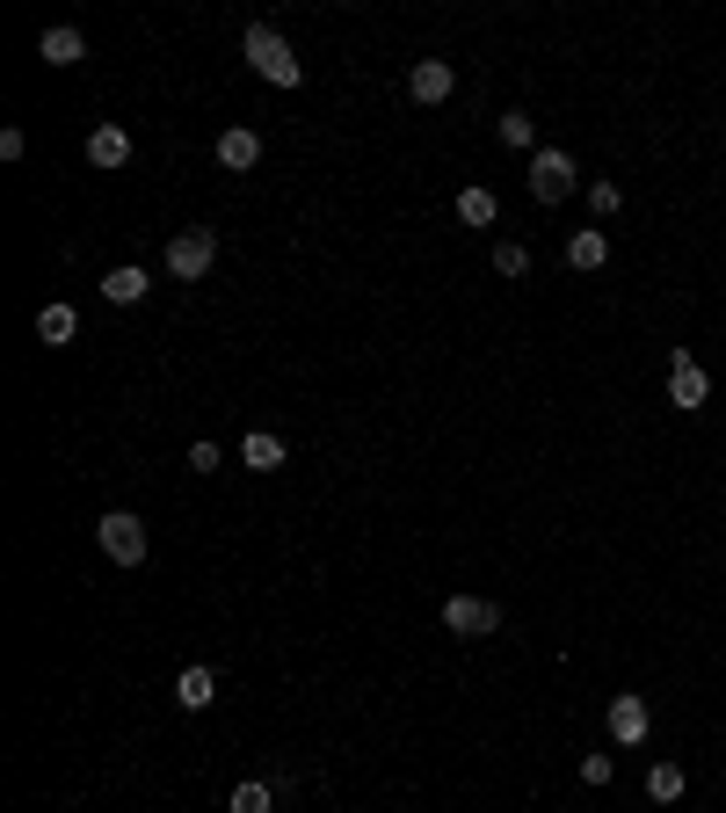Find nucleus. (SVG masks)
Wrapping results in <instances>:
<instances>
[{
    "mask_svg": "<svg viewBox=\"0 0 726 813\" xmlns=\"http://www.w3.org/2000/svg\"><path fill=\"white\" fill-rule=\"evenodd\" d=\"M241 52H247V66H255L269 87H298V73H306V66L291 58V44H284V36L269 30V22H255V30L241 36Z\"/></svg>",
    "mask_w": 726,
    "mask_h": 813,
    "instance_id": "nucleus-1",
    "label": "nucleus"
},
{
    "mask_svg": "<svg viewBox=\"0 0 726 813\" xmlns=\"http://www.w3.org/2000/svg\"><path fill=\"white\" fill-rule=\"evenodd\" d=\"M211 261H218V233H211V225H190V233H174V240H168V277L196 284Z\"/></svg>",
    "mask_w": 726,
    "mask_h": 813,
    "instance_id": "nucleus-2",
    "label": "nucleus"
},
{
    "mask_svg": "<svg viewBox=\"0 0 726 813\" xmlns=\"http://www.w3.org/2000/svg\"><path fill=\"white\" fill-rule=\"evenodd\" d=\"M95 545H103L117 567H139V559H146V523L131 516V509H109V516L95 523Z\"/></svg>",
    "mask_w": 726,
    "mask_h": 813,
    "instance_id": "nucleus-3",
    "label": "nucleus"
},
{
    "mask_svg": "<svg viewBox=\"0 0 726 813\" xmlns=\"http://www.w3.org/2000/svg\"><path fill=\"white\" fill-rule=\"evenodd\" d=\"M567 190H574V160L559 146H537L531 153V196L537 204H567Z\"/></svg>",
    "mask_w": 726,
    "mask_h": 813,
    "instance_id": "nucleus-4",
    "label": "nucleus"
},
{
    "mask_svg": "<svg viewBox=\"0 0 726 813\" xmlns=\"http://www.w3.org/2000/svg\"><path fill=\"white\" fill-rule=\"evenodd\" d=\"M444 624H450V632H466V640H487V632H502V603H487V596H450Z\"/></svg>",
    "mask_w": 726,
    "mask_h": 813,
    "instance_id": "nucleus-5",
    "label": "nucleus"
},
{
    "mask_svg": "<svg viewBox=\"0 0 726 813\" xmlns=\"http://www.w3.org/2000/svg\"><path fill=\"white\" fill-rule=\"evenodd\" d=\"M705 399H712V378H705V371L691 364V356H683V349H675V364H669V407H683V415H697Z\"/></svg>",
    "mask_w": 726,
    "mask_h": 813,
    "instance_id": "nucleus-6",
    "label": "nucleus"
},
{
    "mask_svg": "<svg viewBox=\"0 0 726 813\" xmlns=\"http://www.w3.org/2000/svg\"><path fill=\"white\" fill-rule=\"evenodd\" d=\"M604 719H610V741H618V748H640V741H647V727H654V719H647V697H632V691L610 697Z\"/></svg>",
    "mask_w": 726,
    "mask_h": 813,
    "instance_id": "nucleus-7",
    "label": "nucleus"
},
{
    "mask_svg": "<svg viewBox=\"0 0 726 813\" xmlns=\"http://www.w3.org/2000/svg\"><path fill=\"white\" fill-rule=\"evenodd\" d=\"M450 87H458L450 58H421V66L407 73V95H415V103H450Z\"/></svg>",
    "mask_w": 726,
    "mask_h": 813,
    "instance_id": "nucleus-8",
    "label": "nucleus"
},
{
    "mask_svg": "<svg viewBox=\"0 0 726 813\" xmlns=\"http://www.w3.org/2000/svg\"><path fill=\"white\" fill-rule=\"evenodd\" d=\"M36 58H44V66H81V58H87V36L73 30V22H58V30L36 36Z\"/></svg>",
    "mask_w": 726,
    "mask_h": 813,
    "instance_id": "nucleus-9",
    "label": "nucleus"
},
{
    "mask_svg": "<svg viewBox=\"0 0 726 813\" xmlns=\"http://www.w3.org/2000/svg\"><path fill=\"white\" fill-rule=\"evenodd\" d=\"M174 705H182V712H211V705H218V675H211V668H182Z\"/></svg>",
    "mask_w": 726,
    "mask_h": 813,
    "instance_id": "nucleus-10",
    "label": "nucleus"
},
{
    "mask_svg": "<svg viewBox=\"0 0 726 813\" xmlns=\"http://www.w3.org/2000/svg\"><path fill=\"white\" fill-rule=\"evenodd\" d=\"M255 160H261V139L247 131V124L218 131V168H233V174H241V168H255Z\"/></svg>",
    "mask_w": 726,
    "mask_h": 813,
    "instance_id": "nucleus-11",
    "label": "nucleus"
},
{
    "mask_svg": "<svg viewBox=\"0 0 726 813\" xmlns=\"http://www.w3.org/2000/svg\"><path fill=\"white\" fill-rule=\"evenodd\" d=\"M87 160H95V168H124V160H131V139H124L117 124H95V131H87Z\"/></svg>",
    "mask_w": 726,
    "mask_h": 813,
    "instance_id": "nucleus-12",
    "label": "nucleus"
},
{
    "mask_svg": "<svg viewBox=\"0 0 726 813\" xmlns=\"http://www.w3.org/2000/svg\"><path fill=\"white\" fill-rule=\"evenodd\" d=\"M146 291H153V284H146V269H131V261L103 277V298H109V306H139Z\"/></svg>",
    "mask_w": 726,
    "mask_h": 813,
    "instance_id": "nucleus-13",
    "label": "nucleus"
},
{
    "mask_svg": "<svg viewBox=\"0 0 726 813\" xmlns=\"http://www.w3.org/2000/svg\"><path fill=\"white\" fill-rule=\"evenodd\" d=\"M241 458H247V472H277V466H284V436L255 429V436L241 443Z\"/></svg>",
    "mask_w": 726,
    "mask_h": 813,
    "instance_id": "nucleus-14",
    "label": "nucleus"
},
{
    "mask_svg": "<svg viewBox=\"0 0 726 813\" xmlns=\"http://www.w3.org/2000/svg\"><path fill=\"white\" fill-rule=\"evenodd\" d=\"M647 799H654V806H675V799H683V762H654V770H647Z\"/></svg>",
    "mask_w": 726,
    "mask_h": 813,
    "instance_id": "nucleus-15",
    "label": "nucleus"
},
{
    "mask_svg": "<svg viewBox=\"0 0 726 813\" xmlns=\"http://www.w3.org/2000/svg\"><path fill=\"white\" fill-rule=\"evenodd\" d=\"M567 261H574V269H604V261H610V240H604V233H574V240H567Z\"/></svg>",
    "mask_w": 726,
    "mask_h": 813,
    "instance_id": "nucleus-16",
    "label": "nucleus"
},
{
    "mask_svg": "<svg viewBox=\"0 0 726 813\" xmlns=\"http://www.w3.org/2000/svg\"><path fill=\"white\" fill-rule=\"evenodd\" d=\"M225 806H233V813H277V784H261V778H247V784H241V792L225 799Z\"/></svg>",
    "mask_w": 726,
    "mask_h": 813,
    "instance_id": "nucleus-17",
    "label": "nucleus"
},
{
    "mask_svg": "<svg viewBox=\"0 0 726 813\" xmlns=\"http://www.w3.org/2000/svg\"><path fill=\"white\" fill-rule=\"evenodd\" d=\"M73 328H81V312H73V306H44V312H36V334H44V342H73Z\"/></svg>",
    "mask_w": 726,
    "mask_h": 813,
    "instance_id": "nucleus-18",
    "label": "nucleus"
},
{
    "mask_svg": "<svg viewBox=\"0 0 726 813\" xmlns=\"http://www.w3.org/2000/svg\"><path fill=\"white\" fill-rule=\"evenodd\" d=\"M494 139H502V146H516V153H523V146H537V124L523 117V109H509V117H494Z\"/></svg>",
    "mask_w": 726,
    "mask_h": 813,
    "instance_id": "nucleus-19",
    "label": "nucleus"
},
{
    "mask_svg": "<svg viewBox=\"0 0 726 813\" xmlns=\"http://www.w3.org/2000/svg\"><path fill=\"white\" fill-rule=\"evenodd\" d=\"M458 225H494V196H487V190H458Z\"/></svg>",
    "mask_w": 726,
    "mask_h": 813,
    "instance_id": "nucleus-20",
    "label": "nucleus"
},
{
    "mask_svg": "<svg viewBox=\"0 0 726 813\" xmlns=\"http://www.w3.org/2000/svg\"><path fill=\"white\" fill-rule=\"evenodd\" d=\"M494 269H502V277H531V247L502 240V247H494Z\"/></svg>",
    "mask_w": 726,
    "mask_h": 813,
    "instance_id": "nucleus-21",
    "label": "nucleus"
},
{
    "mask_svg": "<svg viewBox=\"0 0 726 813\" xmlns=\"http://www.w3.org/2000/svg\"><path fill=\"white\" fill-rule=\"evenodd\" d=\"M618 204H624V190H618V182H588V211H604V218H610Z\"/></svg>",
    "mask_w": 726,
    "mask_h": 813,
    "instance_id": "nucleus-22",
    "label": "nucleus"
},
{
    "mask_svg": "<svg viewBox=\"0 0 726 813\" xmlns=\"http://www.w3.org/2000/svg\"><path fill=\"white\" fill-rule=\"evenodd\" d=\"M610 770H618L610 756H581V778H588V784H610Z\"/></svg>",
    "mask_w": 726,
    "mask_h": 813,
    "instance_id": "nucleus-23",
    "label": "nucleus"
},
{
    "mask_svg": "<svg viewBox=\"0 0 726 813\" xmlns=\"http://www.w3.org/2000/svg\"><path fill=\"white\" fill-rule=\"evenodd\" d=\"M190 472H218V443H196L190 450Z\"/></svg>",
    "mask_w": 726,
    "mask_h": 813,
    "instance_id": "nucleus-24",
    "label": "nucleus"
}]
</instances>
